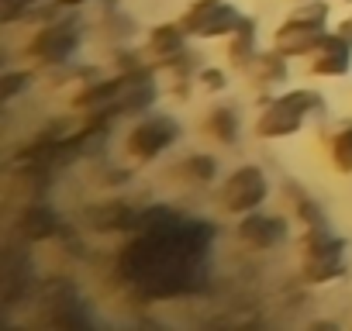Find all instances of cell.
I'll return each mask as SVG.
<instances>
[{"mask_svg": "<svg viewBox=\"0 0 352 331\" xmlns=\"http://www.w3.org/2000/svg\"><path fill=\"white\" fill-rule=\"evenodd\" d=\"M324 114H328L324 93H318L314 87H290V90H280L273 97V104H266L256 114L252 131L263 141L294 138V135H300L307 128L311 117H324Z\"/></svg>", "mask_w": 352, "mask_h": 331, "instance_id": "1", "label": "cell"}, {"mask_svg": "<svg viewBox=\"0 0 352 331\" xmlns=\"http://www.w3.org/2000/svg\"><path fill=\"white\" fill-rule=\"evenodd\" d=\"M83 42H87V21L76 11H66L52 21L35 25L21 52L38 69H59V66L76 62V52L83 49Z\"/></svg>", "mask_w": 352, "mask_h": 331, "instance_id": "2", "label": "cell"}, {"mask_svg": "<svg viewBox=\"0 0 352 331\" xmlns=\"http://www.w3.org/2000/svg\"><path fill=\"white\" fill-rule=\"evenodd\" d=\"M184 138V124L169 111H148L142 117H135V124L124 135V152L128 159H135L138 166H148L155 159H162L166 152H173Z\"/></svg>", "mask_w": 352, "mask_h": 331, "instance_id": "3", "label": "cell"}, {"mask_svg": "<svg viewBox=\"0 0 352 331\" xmlns=\"http://www.w3.org/2000/svg\"><path fill=\"white\" fill-rule=\"evenodd\" d=\"M270 197H273V183L259 162L235 166L218 187V204L228 218H242L249 211H259L270 204Z\"/></svg>", "mask_w": 352, "mask_h": 331, "instance_id": "4", "label": "cell"}, {"mask_svg": "<svg viewBox=\"0 0 352 331\" xmlns=\"http://www.w3.org/2000/svg\"><path fill=\"white\" fill-rule=\"evenodd\" d=\"M245 11H239L232 0H190L180 14V25L190 32L194 42H228Z\"/></svg>", "mask_w": 352, "mask_h": 331, "instance_id": "5", "label": "cell"}, {"mask_svg": "<svg viewBox=\"0 0 352 331\" xmlns=\"http://www.w3.org/2000/svg\"><path fill=\"white\" fill-rule=\"evenodd\" d=\"M235 242L256 255L263 252H276L290 242V218L276 214V211H249L242 218H235Z\"/></svg>", "mask_w": 352, "mask_h": 331, "instance_id": "6", "label": "cell"}, {"mask_svg": "<svg viewBox=\"0 0 352 331\" xmlns=\"http://www.w3.org/2000/svg\"><path fill=\"white\" fill-rule=\"evenodd\" d=\"M28 245H8L4 249V310L8 314L38 297L42 276L35 273V259H32Z\"/></svg>", "mask_w": 352, "mask_h": 331, "instance_id": "7", "label": "cell"}, {"mask_svg": "<svg viewBox=\"0 0 352 331\" xmlns=\"http://www.w3.org/2000/svg\"><path fill=\"white\" fill-rule=\"evenodd\" d=\"M14 231H18L25 242H32V245L63 242V238L73 235V228L63 221V214H59L52 204H45V197H42V201H28V204L21 207V214H18V221H14Z\"/></svg>", "mask_w": 352, "mask_h": 331, "instance_id": "8", "label": "cell"}, {"mask_svg": "<svg viewBox=\"0 0 352 331\" xmlns=\"http://www.w3.org/2000/svg\"><path fill=\"white\" fill-rule=\"evenodd\" d=\"M138 214L142 207L114 197V201H100V204H90L83 211V225L97 235H131L138 228Z\"/></svg>", "mask_w": 352, "mask_h": 331, "instance_id": "9", "label": "cell"}, {"mask_svg": "<svg viewBox=\"0 0 352 331\" xmlns=\"http://www.w3.org/2000/svg\"><path fill=\"white\" fill-rule=\"evenodd\" d=\"M190 32L180 25V18L176 21H159V25H152L148 28V35H145V52H148V59L159 66V69H166L176 56H184L187 49H190Z\"/></svg>", "mask_w": 352, "mask_h": 331, "instance_id": "10", "label": "cell"}, {"mask_svg": "<svg viewBox=\"0 0 352 331\" xmlns=\"http://www.w3.org/2000/svg\"><path fill=\"white\" fill-rule=\"evenodd\" d=\"M307 73L318 80H345L352 73V42H345L335 28L328 32L324 45L307 59Z\"/></svg>", "mask_w": 352, "mask_h": 331, "instance_id": "11", "label": "cell"}, {"mask_svg": "<svg viewBox=\"0 0 352 331\" xmlns=\"http://www.w3.org/2000/svg\"><path fill=\"white\" fill-rule=\"evenodd\" d=\"M328 32L331 28H294V25H276L273 28V49L276 52H283L287 59H311L321 45H324V38H328Z\"/></svg>", "mask_w": 352, "mask_h": 331, "instance_id": "12", "label": "cell"}, {"mask_svg": "<svg viewBox=\"0 0 352 331\" xmlns=\"http://www.w3.org/2000/svg\"><path fill=\"white\" fill-rule=\"evenodd\" d=\"M259 52H263V49H259V21H256L252 14H245L242 25H239V32L225 42L228 69H235V73H249V69L256 66Z\"/></svg>", "mask_w": 352, "mask_h": 331, "instance_id": "13", "label": "cell"}, {"mask_svg": "<svg viewBox=\"0 0 352 331\" xmlns=\"http://www.w3.org/2000/svg\"><path fill=\"white\" fill-rule=\"evenodd\" d=\"M204 135L221 148H235L242 138V111L235 104H214L204 114Z\"/></svg>", "mask_w": 352, "mask_h": 331, "instance_id": "14", "label": "cell"}, {"mask_svg": "<svg viewBox=\"0 0 352 331\" xmlns=\"http://www.w3.org/2000/svg\"><path fill=\"white\" fill-rule=\"evenodd\" d=\"M300 259H321V255H345L349 238L335 231V225H318V228H300L297 238Z\"/></svg>", "mask_w": 352, "mask_h": 331, "instance_id": "15", "label": "cell"}, {"mask_svg": "<svg viewBox=\"0 0 352 331\" xmlns=\"http://www.w3.org/2000/svg\"><path fill=\"white\" fill-rule=\"evenodd\" d=\"M290 62H294V59H287L283 52H276V49L270 45V49L259 52L256 66H252L245 76H249L259 90H280L283 83H290Z\"/></svg>", "mask_w": 352, "mask_h": 331, "instance_id": "16", "label": "cell"}, {"mask_svg": "<svg viewBox=\"0 0 352 331\" xmlns=\"http://www.w3.org/2000/svg\"><path fill=\"white\" fill-rule=\"evenodd\" d=\"M173 173L180 176L184 183H194V187H211L221 180V159L211 155V152H187L180 162L173 166Z\"/></svg>", "mask_w": 352, "mask_h": 331, "instance_id": "17", "label": "cell"}, {"mask_svg": "<svg viewBox=\"0 0 352 331\" xmlns=\"http://www.w3.org/2000/svg\"><path fill=\"white\" fill-rule=\"evenodd\" d=\"M304 286H331L349 276V259L345 255H321V259H300L297 269Z\"/></svg>", "mask_w": 352, "mask_h": 331, "instance_id": "18", "label": "cell"}, {"mask_svg": "<svg viewBox=\"0 0 352 331\" xmlns=\"http://www.w3.org/2000/svg\"><path fill=\"white\" fill-rule=\"evenodd\" d=\"M324 148H328V162L338 176H352V117L338 121L328 135H324Z\"/></svg>", "mask_w": 352, "mask_h": 331, "instance_id": "19", "label": "cell"}, {"mask_svg": "<svg viewBox=\"0 0 352 331\" xmlns=\"http://www.w3.org/2000/svg\"><path fill=\"white\" fill-rule=\"evenodd\" d=\"M331 21V0H297L283 14V25L294 28H328Z\"/></svg>", "mask_w": 352, "mask_h": 331, "instance_id": "20", "label": "cell"}, {"mask_svg": "<svg viewBox=\"0 0 352 331\" xmlns=\"http://www.w3.org/2000/svg\"><path fill=\"white\" fill-rule=\"evenodd\" d=\"M100 25H104V35L111 38V45H128V42H135V35H138L135 18L124 14L121 8H118V11H104Z\"/></svg>", "mask_w": 352, "mask_h": 331, "instance_id": "21", "label": "cell"}, {"mask_svg": "<svg viewBox=\"0 0 352 331\" xmlns=\"http://www.w3.org/2000/svg\"><path fill=\"white\" fill-rule=\"evenodd\" d=\"M294 221H297L300 228H318V225H331V218H328L324 204H321V201H314L311 194H300V197L294 201Z\"/></svg>", "mask_w": 352, "mask_h": 331, "instance_id": "22", "label": "cell"}, {"mask_svg": "<svg viewBox=\"0 0 352 331\" xmlns=\"http://www.w3.org/2000/svg\"><path fill=\"white\" fill-rule=\"evenodd\" d=\"M35 87V69H8L4 80H0V97H4V104L11 107L18 97H25L28 90Z\"/></svg>", "mask_w": 352, "mask_h": 331, "instance_id": "23", "label": "cell"}, {"mask_svg": "<svg viewBox=\"0 0 352 331\" xmlns=\"http://www.w3.org/2000/svg\"><path fill=\"white\" fill-rule=\"evenodd\" d=\"M228 83H232L228 69H221V66H214V62H204L201 73H197V87H201L204 93H225Z\"/></svg>", "mask_w": 352, "mask_h": 331, "instance_id": "24", "label": "cell"}, {"mask_svg": "<svg viewBox=\"0 0 352 331\" xmlns=\"http://www.w3.org/2000/svg\"><path fill=\"white\" fill-rule=\"evenodd\" d=\"M135 180V170L131 166H107V170L100 173V187L104 190H121L124 183Z\"/></svg>", "mask_w": 352, "mask_h": 331, "instance_id": "25", "label": "cell"}, {"mask_svg": "<svg viewBox=\"0 0 352 331\" xmlns=\"http://www.w3.org/2000/svg\"><path fill=\"white\" fill-rule=\"evenodd\" d=\"M335 32H338L345 42H352V14H349V18H342V21L335 25Z\"/></svg>", "mask_w": 352, "mask_h": 331, "instance_id": "26", "label": "cell"}, {"mask_svg": "<svg viewBox=\"0 0 352 331\" xmlns=\"http://www.w3.org/2000/svg\"><path fill=\"white\" fill-rule=\"evenodd\" d=\"M121 0H100V11H118Z\"/></svg>", "mask_w": 352, "mask_h": 331, "instance_id": "27", "label": "cell"}, {"mask_svg": "<svg viewBox=\"0 0 352 331\" xmlns=\"http://www.w3.org/2000/svg\"><path fill=\"white\" fill-rule=\"evenodd\" d=\"M338 4H349V8H352V0H338Z\"/></svg>", "mask_w": 352, "mask_h": 331, "instance_id": "28", "label": "cell"}]
</instances>
